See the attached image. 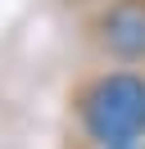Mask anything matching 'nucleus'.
Returning a JSON list of instances; mask_svg holds the SVG:
<instances>
[{
	"mask_svg": "<svg viewBox=\"0 0 145 149\" xmlns=\"http://www.w3.org/2000/svg\"><path fill=\"white\" fill-rule=\"evenodd\" d=\"M82 127L100 149H136L145 140V72L113 68L82 91Z\"/></svg>",
	"mask_w": 145,
	"mask_h": 149,
	"instance_id": "1",
	"label": "nucleus"
},
{
	"mask_svg": "<svg viewBox=\"0 0 145 149\" xmlns=\"http://www.w3.org/2000/svg\"><path fill=\"white\" fill-rule=\"evenodd\" d=\"M100 41L113 59L122 63H136L145 59V5L141 0H118L109 5L104 18H100Z\"/></svg>",
	"mask_w": 145,
	"mask_h": 149,
	"instance_id": "2",
	"label": "nucleus"
},
{
	"mask_svg": "<svg viewBox=\"0 0 145 149\" xmlns=\"http://www.w3.org/2000/svg\"><path fill=\"white\" fill-rule=\"evenodd\" d=\"M136 149H145V145H136Z\"/></svg>",
	"mask_w": 145,
	"mask_h": 149,
	"instance_id": "3",
	"label": "nucleus"
}]
</instances>
